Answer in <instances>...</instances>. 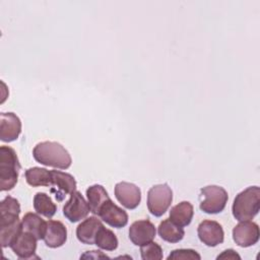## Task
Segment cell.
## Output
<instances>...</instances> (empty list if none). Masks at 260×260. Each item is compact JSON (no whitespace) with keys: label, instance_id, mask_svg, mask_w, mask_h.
<instances>
[{"label":"cell","instance_id":"obj_1","mask_svg":"<svg viewBox=\"0 0 260 260\" xmlns=\"http://www.w3.org/2000/svg\"><path fill=\"white\" fill-rule=\"evenodd\" d=\"M34 158L41 165L66 170L72 164V158L65 147L55 141L38 143L32 150Z\"/></svg>","mask_w":260,"mask_h":260},{"label":"cell","instance_id":"obj_2","mask_svg":"<svg viewBox=\"0 0 260 260\" xmlns=\"http://www.w3.org/2000/svg\"><path fill=\"white\" fill-rule=\"evenodd\" d=\"M260 209V188L251 186L236 195L232 206L234 217L239 220H250Z\"/></svg>","mask_w":260,"mask_h":260},{"label":"cell","instance_id":"obj_3","mask_svg":"<svg viewBox=\"0 0 260 260\" xmlns=\"http://www.w3.org/2000/svg\"><path fill=\"white\" fill-rule=\"evenodd\" d=\"M20 164L16 151L6 145L0 147V188L1 191H9L17 183Z\"/></svg>","mask_w":260,"mask_h":260},{"label":"cell","instance_id":"obj_4","mask_svg":"<svg viewBox=\"0 0 260 260\" xmlns=\"http://www.w3.org/2000/svg\"><path fill=\"white\" fill-rule=\"evenodd\" d=\"M200 209L208 214L221 212L228 202L229 195L224 188L216 185H209L200 189Z\"/></svg>","mask_w":260,"mask_h":260},{"label":"cell","instance_id":"obj_5","mask_svg":"<svg viewBox=\"0 0 260 260\" xmlns=\"http://www.w3.org/2000/svg\"><path fill=\"white\" fill-rule=\"evenodd\" d=\"M173 201V191L168 184L152 186L147 192V208L149 212L159 217L170 207Z\"/></svg>","mask_w":260,"mask_h":260},{"label":"cell","instance_id":"obj_6","mask_svg":"<svg viewBox=\"0 0 260 260\" xmlns=\"http://www.w3.org/2000/svg\"><path fill=\"white\" fill-rule=\"evenodd\" d=\"M90 212L88 202L84 199L79 191H74L70 194V198L63 206L64 216L71 222H77Z\"/></svg>","mask_w":260,"mask_h":260},{"label":"cell","instance_id":"obj_7","mask_svg":"<svg viewBox=\"0 0 260 260\" xmlns=\"http://www.w3.org/2000/svg\"><path fill=\"white\" fill-rule=\"evenodd\" d=\"M22 230V221L19 219V214L1 213L0 241L2 248L10 247L13 240Z\"/></svg>","mask_w":260,"mask_h":260},{"label":"cell","instance_id":"obj_8","mask_svg":"<svg viewBox=\"0 0 260 260\" xmlns=\"http://www.w3.org/2000/svg\"><path fill=\"white\" fill-rule=\"evenodd\" d=\"M259 226L254 221L242 220L233 229L235 243L243 248L255 245L259 241Z\"/></svg>","mask_w":260,"mask_h":260},{"label":"cell","instance_id":"obj_9","mask_svg":"<svg viewBox=\"0 0 260 260\" xmlns=\"http://www.w3.org/2000/svg\"><path fill=\"white\" fill-rule=\"evenodd\" d=\"M199 240L208 247H215L224 240L222 226L215 220L205 219L201 221L197 229Z\"/></svg>","mask_w":260,"mask_h":260},{"label":"cell","instance_id":"obj_10","mask_svg":"<svg viewBox=\"0 0 260 260\" xmlns=\"http://www.w3.org/2000/svg\"><path fill=\"white\" fill-rule=\"evenodd\" d=\"M98 215L107 224L116 229L124 228L128 223L127 212L121 207L117 206L111 198L103 204Z\"/></svg>","mask_w":260,"mask_h":260},{"label":"cell","instance_id":"obj_11","mask_svg":"<svg viewBox=\"0 0 260 260\" xmlns=\"http://www.w3.org/2000/svg\"><path fill=\"white\" fill-rule=\"evenodd\" d=\"M117 200L127 209L136 208L141 201V191L133 183L120 182L115 186Z\"/></svg>","mask_w":260,"mask_h":260},{"label":"cell","instance_id":"obj_12","mask_svg":"<svg viewBox=\"0 0 260 260\" xmlns=\"http://www.w3.org/2000/svg\"><path fill=\"white\" fill-rule=\"evenodd\" d=\"M155 234V226L148 219L136 220L129 228V239L136 246H142L151 242Z\"/></svg>","mask_w":260,"mask_h":260},{"label":"cell","instance_id":"obj_13","mask_svg":"<svg viewBox=\"0 0 260 260\" xmlns=\"http://www.w3.org/2000/svg\"><path fill=\"white\" fill-rule=\"evenodd\" d=\"M21 133V121L11 112L0 114V139L3 142H12Z\"/></svg>","mask_w":260,"mask_h":260},{"label":"cell","instance_id":"obj_14","mask_svg":"<svg viewBox=\"0 0 260 260\" xmlns=\"http://www.w3.org/2000/svg\"><path fill=\"white\" fill-rule=\"evenodd\" d=\"M37 240L38 239L32 234L22 230L13 240L10 248L18 258L27 259L32 257L36 253Z\"/></svg>","mask_w":260,"mask_h":260},{"label":"cell","instance_id":"obj_15","mask_svg":"<svg viewBox=\"0 0 260 260\" xmlns=\"http://www.w3.org/2000/svg\"><path fill=\"white\" fill-rule=\"evenodd\" d=\"M52 186L56 187L55 197L61 201L67 194H71L76 189V181L74 177L68 173L52 170Z\"/></svg>","mask_w":260,"mask_h":260},{"label":"cell","instance_id":"obj_16","mask_svg":"<svg viewBox=\"0 0 260 260\" xmlns=\"http://www.w3.org/2000/svg\"><path fill=\"white\" fill-rule=\"evenodd\" d=\"M67 240V229L59 220H48L47 229L44 236L45 244L49 248H59Z\"/></svg>","mask_w":260,"mask_h":260},{"label":"cell","instance_id":"obj_17","mask_svg":"<svg viewBox=\"0 0 260 260\" xmlns=\"http://www.w3.org/2000/svg\"><path fill=\"white\" fill-rule=\"evenodd\" d=\"M103 222L95 216H89L76 228V237L79 242L86 245H94L95 235Z\"/></svg>","mask_w":260,"mask_h":260},{"label":"cell","instance_id":"obj_18","mask_svg":"<svg viewBox=\"0 0 260 260\" xmlns=\"http://www.w3.org/2000/svg\"><path fill=\"white\" fill-rule=\"evenodd\" d=\"M194 214L193 205L189 201H182L173 206L170 211V219L179 226H186L192 221Z\"/></svg>","mask_w":260,"mask_h":260},{"label":"cell","instance_id":"obj_19","mask_svg":"<svg viewBox=\"0 0 260 260\" xmlns=\"http://www.w3.org/2000/svg\"><path fill=\"white\" fill-rule=\"evenodd\" d=\"M21 221L23 231L32 234L38 240H44L47 229V221H45L39 214L27 212L23 215Z\"/></svg>","mask_w":260,"mask_h":260},{"label":"cell","instance_id":"obj_20","mask_svg":"<svg viewBox=\"0 0 260 260\" xmlns=\"http://www.w3.org/2000/svg\"><path fill=\"white\" fill-rule=\"evenodd\" d=\"M26 183L31 187H49L52 186V173L45 168L32 167L24 173Z\"/></svg>","mask_w":260,"mask_h":260},{"label":"cell","instance_id":"obj_21","mask_svg":"<svg viewBox=\"0 0 260 260\" xmlns=\"http://www.w3.org/2000/svg\"><path fill=\"white\" fill-rule=\"evenodd\" d=\"M87 202L90 208V212L93 214H99V211L103 204L110 199V196L106 189L102 185H92L86 189Z\"/></svg>","mask_w":260,"mask_h":260},{"label":"cell","instance_id":"obj_22","mask_svg":"<svg viewBox=\"0 0 260 260\" xmlns=\"http://www.w3.org/2000/svg\"><path fill=\"white\" fill-rule=\"evenodd\" d=\"M157 232L159 237L169 243H178L185 235L183 228L174 223L170 218L165 219L159 223Z\"/></svg>","mask_w":260,"mask_h":260},{"label":"cell","instance_id":"obj_23","mask_svg":"<svg viewBox=\"0 0 260 260\" xmlns=\"http://www.w3.org/2000/svg\"><path fill=\"white\" fill-rule=\"evenodd\" d=\"M35 210L47 218H51L57 211V205L52 201L51 197L44 192H38L34 197Z\"/></svg>","mask_w":260,"mask_h":260},{"label":"cell","instance_id":"obj_24","mask_svg":"<svg viewBox=\"0 0 260 260\" xmlns=\"http://www.w3.org/2000/svg\"><path fill=\"white\" fill-rule=\"evenodd\" d=\"M118 244V239L114 232L105 228L103 224L95 235L94 245L106 251H114L117 249Z\"/></svg>","mask_w":260,"mask_h":260},{"label":"cell","instance_id":"obj_25","mask_svg":"<svg viewBox=\"0 0 260 260\" xmlns=\"http://www.w3.org/2000/svg\"><path fill=\"white\" fill-rule=\"evenodd\" d=\"M140 254L143 260H160L162 259V249L154 242H149L140 246Z\"/></svg>","mask_w":260,"mask_h":260},{"label":"cell","instance_id":"obj_26","mask_svg":"<svg viewBox=\"0 0 260 260\" xmlns=\"http://www.w3.org/2000/svg\"><path fill=\"white\" fill-rule=\"evenodd\" d=\"M0 213H20V205L17 199L6 196L0 203Z\"/></svg>","mask_w":260,"mask_h":260},{"label":"cell","instance_id":"obj_27","mask_svg":"<svg viewBox=\"0 0 260 260\" xmlns=\"http://www.w3.org/2000/svg\"><path fill=\"white\" fill-rule=\"evenodd\" d=\"M178 260V259H192V260H200V255L192 249H177L171 252L168 256V260Z\"/></svg>","mask_w":260,"mask_h":260},{"label":"cell","instance_id":"obj_28","mask_svg":"<svg viewBox=\"0 0 260 260\" xmlns=\"http://www.w3.org/2000/svg\"><path fill=\"white\" fill-rule=\"evenodd\" d=\"M217 259H241L240 255L236 253L233 249H228L217 256Z\"/></svg>","mask_w":260,"mask_h":260}]
</instances>
